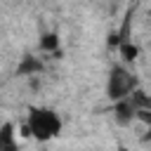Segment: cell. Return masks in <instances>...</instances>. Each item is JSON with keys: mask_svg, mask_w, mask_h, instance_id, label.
<instances>
[{"mask_svg": "<svg viewBox=\"0 0 151 151\" xmlns=\"http://www.w3.org/2000/svg\"><path fill=\"white\" fill-rule=\"evenodd\" d=\"M26 123L31 127V134L38 142H47V139L57 137L61 130V120L52 109H31Z\"/></svg>", "mask_w": 151, "mask_h": 151, "instance_id": "cell-1", "label": "cell"}, {"mask_svg": "<svg viewBox=\"0 0 151 151\" xmlns=\"http://www.w3.org/2000/svg\"><path fill=\"white\" fill-rule=\"evenodd\" d=\"M137 90V78L125 68V66H113L109 73V83H106V94L113 101L127 99L132 97V92Z\"/></svg>", "mask_w": 151, "mask_h": 151, "instance_id": "cell-2", "label": "cell"}, {"mask_svg": "<svg viewBox=\"0 0 151 151\" xmlns=\"http://www.w3.org/2000/svg\"><path fill=\"white\" fill-rule=\"evenodd\" d=\"M113 116H116V120H118L120 125H127V123H132V118H137V106H134L132 97H127V99H120V101H116Z\"/></svg>", "mask_w": 151, "mask_h": 151, "instance_id": "cell-3", "label": "cell"}, {"mask_svg": "<svg viewBox=\"0 0 151 151\" xmlns=\"http://www.w3.org/2000/svg\"><path fill=\"white\" fill-rule=\"evenodd\" d=\"M0 151H19V146L14 142L12 123H2V127H0Z\"/></svg>", "mask_w": 151, "mask_h": 151, "instance_id": "cell-4", "label": "cell"}, {"mask_svg": "<svg viewBox=\"0 0 151 151\" xmlns=\"http://www.w3.org/2000/svg\"><path fill=\"white\" fill-rule=\"evenodd\" d=\"M40 71H42L40 59H38V57H31V54H26V57L21 59L19 68H17L19 76H35V73H40Z\"/></svg>", "mask_w": 151, "mask_h": 151, "instance_id": "cell-5", "label": "cell"}, {"mask_svg": "<svg viewBox=\"0 0 151 151\" xmlns=\"http://www.w3.org/2000/svg\"><path fill=\"white\" fill-rule=\"evenodd\" d=\"M40 50L42 52H52V54H61L59 52V35L57 33H45L40 38Z\"/></svg>", "mask_w": 151, "mask_h": 151, "instance_id": "cell-6", "label": "cell"}, {"mask_svg": "<svg viewBox=\"0 0 151 151\" xmlns=\"http://www.w3.org/2000/svg\"><path fill=\"white\" fill-rule=\"evenodd\" d=\"M118 50H120V57H123L125 61H134V59H137V54H139V50L132 45V40H130V42H123Z\"/></svg>", "mask_w": 151, "mask_h": 151, "instance_id": "cell-7", "label": "cell"}, {"mask_svg": "<svg viewBox=\"0 0 151 151\" xmlns=\"http://www.w3.org/2000/svg\"><path fill=\"white\" fill-rule=\"evenodd\" d=\"M132 101H134L137 109H151V99H149L142 90H134V92H132Z\"/></svg>", "mask_w": 151, "mask_h": 151, "instance_id": "cell-8", "label": "cell"}, {"mask_svg": "<svg viewBox=\"0 0 151 151\" xmlns=\"http://www.w3.org/2000/svg\"><path fill=\"white\" fill-rule=\"evenodd\" d=\"M137 120H142L144 125H151V109H137Z\"/></svg>", "mask_w": 151, "mask_h": 151, "instance_id": "cell-9", "label": "cell"}, {"mask_svg": "<svg viewBox=\"0 0 151 151\" xmlns=\"http://www.w3.org/2000/svg\"><path fill=\"white\" fill-rule=\"evenodd\" d=\"M118 151H130V149L127 146H118Z\"/></svg>", "mask_w": 151, "mask_h": 151, "instance_id": "cell-10", "label": "cell"}]
</instances>
